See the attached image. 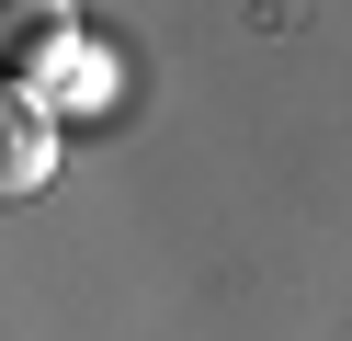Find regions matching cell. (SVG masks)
I'll return each mask as SVG.
<instances>
[{"instance_id": "2", "label": "cell", "mask_w": 352, "mask_h": 341, "mask_svg": "<svg viewBox=\"0 0 352 341\" xmlns=\"http://www.w3.org/2000/svg\"><path fill=\"white\" fill-rule=\"evenodd\" d=\"M69 57H80V23H69V12H46V0L12 12V91H46Z\"/></svg>"}, {"instance_id": "1", "label": "cell", "mask_w": 352, "mask_h": 341, "mask_svg": "<svg viewBox=\"0 0 352 341\" xmlns=\"http://www.w3.org/2000/svg\"><path fill=\"white\" fill-rule=\"evenodd\" d=\"M46 171H57V103L46 91H0V194L23 205Z\"/></svg>"}]
</instances>
